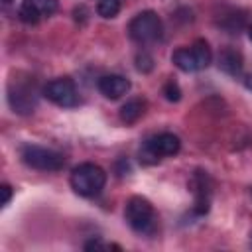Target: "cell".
Here are the masks:
<instances>
[{
    "instance_id": "1",
    "label": "cell",
    "mask_w": 252,
    "mask_h": 252,
    "mask_svg": "<svg viewBox=\"0 0 252 252\" xmlns=\"http://www.w3.org/2000/svg\"><path fill=\"white\" fill-rule=\"evenodd\" d=\"M124 219L128 226L144 236H152L158 230V213L154 205L144 197H130L124 207Z\"/></svg>"
},
{
    "instance_id": "2",
    "label": "cell",
    "mask_w": 252,
    "mask_h": 252,
    "mask_svg": "<svg viewBox=\"0 0 252 252\" xmlns=\"http://www.w3.org/2000/svg\"><path fill=\"white\" fill-rule=\"evenodd\" d=\"M69 183L77 195L96 197L106 185V171L96 163L85 161V163H79L77 167H73V171L69 175Z\"/></svg>"
},
{
    "instance_id": "3",
    "label": "cell",
    "mask_w": 252,
    "mask_h": 252,
    "mask_svg": "<svg viewBox=\"0 0 252 252\" xmlns=\"http://www.w3.org/2000/svg\"><path fill=\"white\" fill-rule=\"evenodd\" d=\"M181 150V142L171 132H161L148 138L140 148V161L146 165H154L163 158H171Z\"/></svg>"
},
{
    "instance_id": "4",
    "label": "cell",
    "mask_w": 252,
    "mask_h": 252,
    "mask_svg": "<svg viewBox=\"0 0 252 252\" xmlns=\"http://www.w3.org/2000/svg\"><path fill=\"white\" fill-rule=\"evenodd\" d=\"M163 33V24L161 18L154 12V10H144L140 14H136L130 24H128V35L132 41L136 43H154L161 37Z\"/></svg>"
},
{
    "instance_id": "5",
    "label": "cell",
    "mask_w": 252,
    "mask_h": 252,
    "mask_svg": "<svg viewBox=\"0 0 252 252\" xmlns=\"http://www.w3.org/2000/svg\"><path fill=\"white\" fill-rule=\"evenodd\" d=\"M20 158L28 167H33V169H39V171H59L65 165L63 154H59L51 148L35 146V144L22 146L20 148Z\"/></svg>"
},
{
    "instance_id": "6",
    "label": "cell",
    "mask_w": 252,
    "mask_h": 252,
    "mask_svg": "<svg viewBox=\"0 0 252 252\" xmlns=\"http://www.w3.org/2000/svg\"><path fill=\"white\" fill-rule=\"evenodd\" d=\"M43 96L61 108H73L79 104L77 87H75L73 79H69V77H59V79L49 81L43 87Z\"/></svg>"
},
{
    "instance_id": "7",
    "label": "cell",
    "mask_w": 252,
    "mask_h": 252,
    "mask_svg": "<svg viewBox=\"0 0 252 252\" xmlns=\"http://www.w3.org/2000/svg\"><path fill=\"white\" fill-rule=\"evenodd\" d=\"M8 102H10L12 110L18 114H32L37 104L35 87L30 81L12 79L10 87H8Z\"/></svg>"
},
{
    "instance_id": "8",
    "label": "cell",
    "mask_w": 252,
    "mask_h": 252,
    "mask_svg": "<svg viewBox=\"0 0 252 252\" xmlns=\"http://www.w3.org/2000/svg\"><path fill=\"white\" fill-rule=\"evenodd\" d=\"M191 193H193V213L197 217H205L211 209V195H213V183L207 171L197 169L189 181Z\"/></svg>"
},
{
    "instance_id": "9",
    "label": "cell",
    "mask_w": 252,
    "mask_h": 252,
    "mask_svg": "<svg viewBox=\"0 0 252 252\" xmlns=\"http://www.w3.org/2000/svg\"><path fill=\"white\" fill-rule=\"evenodd\" d=\"M59 8V0H22L18 8V18L24 24H37L49 18Z\"/></svg>"
},
{
    "instance_id": "10",
    "label": "cell",
    "mask_w": 252,
    "mask_h": 252,
    "mask_svg": "<svg viewBox=\"0 0 252 252\" xmlns=\"http://www.w3.org/2000/svg\"><path fill=\"white\" fill-rule=\"evenodd\" d=\"M96 87H98V91H100L102 96H106L110 100H116V98H122L130 91L132 85L122 75H104V77L98 79Z\"/></svg>"
},
{
    "instance_id": "11",
    "label": "cell",
    "mask_w": 252,
    "mask_h": 252,
    "mask_svg": "<svg viewBox=\"0 0 252 252\" xmlns=\"http://www.w3.org/2000/svg\"><path fill=\"white\" fill-rule=\"evenodd\" d=\"M217 65L222 73L230 75V77H238L244 69V59L242 53L234 47H222L217 55Z\"/></svg>"
},
{
    "instance_id": "12",
    "label": "cell",
    "mask_w": 252,
    "mask_h": 252,
    "mask_svg": "<svg viewBox=\"0 0 252 252\" xmlns=\"http://www.w3.org/2000/svg\"><path fill=\"white\" fill-rule=\"evenodd\" d=\"M171 63L183 71V73H197V61H195V53L191 47H177L171 53Z\"/></svg>"
},
{
    "instance_id": "13",
    "label": "cell",
    "mask_w": 252,
    "mask_h": 252,
    "mask_svg": "<svg viewBox=\"0 0 252 252\" xmlns=\"http://www.w3.org/2000/svg\"><path fill=\"white\" fill-rule=\"evenodd\" d=\"M144 112H146V100H142V98H130L126 104H122L120 106V120L124 122V124H134V122H138L142 116H144Z\"/></svg>"
},
{
    "instance_id": "14",
    "label": "cell",
    "mask_w": 252,
    "mask_h": 252,
    "mask_svg": "<svg viewBox=\"0 0 252 252\" xmlns=\"http://www.w3.org/2000/svg\"><path fill=\"white\" fill-rule=\"evenodd\" d=\"M193 53H195V61H197V69L203 71L213 63V51L209 47V43L205 39H195L191 45Z\"/></svg>"
},
{
    "instance_id": "15",
    "label": "cell",
    "mask_w": 252,
    "mask_h": 252,
    "mask_svg": "<svg viewBox=\"0 0 252 252\" xmlns=\"http://www.w3.org/2000/svg\"><path fill=\"white\" fill-rule=\"evenodd\" d=\"M120 12V0H96V14L104 20L116 18Z\"/></svg>"
},
{
    "instance_id": "16",
    "label": "cell",
    "mask_w": 252,
    "mask_h": 252,
    "mask_svg": "<svg viewBox=\"0 0 252 252\" xmlns=\"http://www.w3.org/2000/svg\"><path fill=\"white\" fill-rule=\"evenodd\" d=\"M161 93H163V96H165L169 102H177V100L181 98V89H179V85H177L175 81H167V83L163 85Z\"/></svg>"
},
{
    "instance_id": "17",
    "label": "cell",
    "mask_w": 252,
    "mask_h": 252,
    "mask_svg": "<svg viewBox=\"0 0 252 252\" xmlns=\"http://www.w3.org/2000/svg\"><path fill=\"white\" fill-rule=\"evenodd\" d=\"M136 69L142 71V73H150L154 69V57L150 53H146V51L138 53L136 55Z\"/></svg>"
},
{
    "instance_id": "18",
    "label": "cell",
    "mask_w": 252,
    "mask_h": 252,
    "mask_svg": "<svg viewBox=\"0 0 252 252\" xmlns=\"http://www.w3.org/2000/svg\"><path fill=\"white\" fill-rule=\"evenodd\" d=\"M122 250L118 244H108V242H102V240H98V238H93V240H89L87 244H85V250Z\"/></svg>"
},
{
    "instance_id": "19",
    "label": "cell",
    "mask_w": 252,
    "mask_h": 252,
    "mask_svg": "<svg viewBox=\"0 0 252 252\" xmlns=\"http://www.w3.org/2000/svg\"><path fill=\"white\" fill-rule=\"evenodd\" d=\"M2 193H4V197H2V205H8L10 199H12V187H10L8 183H4V185H2Z\"/></svg>"
},
{
    "instance_id": "20",
    "label": "cell",
    "mask_w": 252,
    "mask_h": 252,
    "mask_svg": "<svg viewBox=\"0 0 252 252\" xmlns=\"http://www.w3.org/2000/svg\"><path fill=\"white\" fill-rule=\"evenodd\" d=\"M244 87H246L248 91H252V73L246 75V79H244Z\"/></svg>"
},
{
    "instance_id": "21",
    "label": "cell",
    "mask_w": 252,
    "mask_h": 252,
    "mask_svg": "<svg viewBox=\"0 0 252 252\" xmlns=\"http://www.w3.org/2000/svg\"><path fill=\"white\" fill-rule=\"evenodd\" d=\"M248 35H250V41H252V26L248 28Z\"/></svg>"
},
{
    "instance_id": "22",
    "label": "cell",
    "mask_w": 252,
    "mask_h": 252,
    "mask_svg": "<svg viewBox=\"0 0 252 252\" xmlns=\"http://www.w3.org/2000/svg\"><path fill=\"white\" fill-rule=\"evenodd\" d=\"M10 2H12V0H4V4H10Z\"/></svg>"
}]
</instances>
